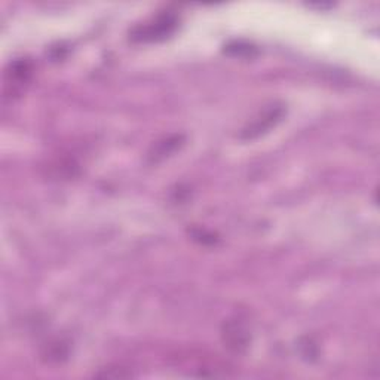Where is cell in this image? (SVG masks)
Masks as SVG:
<instances>
[{
    "instance_id": "3957f363",
    "label": "cell",
    "mask_w": 380,
    "mask_h": 380,
    "mask_svg": "<svg viewBox=\"0 0 380 380\" xmlns=\"http://www.w3.org/2000/svg\"><path fill=\"white\" fill-rule=\"evenodd\" d=\"M224 340L228 342V346L233 351H242L248 345V333L247 330L241 327L238 322H229L228 327L224 330Z\"/></svg>"
},
{
    "instance_id": "7a4b0ae2",
    "label": "cell",
    "mask_w": 380,
    "mask_h": 380,
    "mask_svg": "<svg viewBox=\"0 0 380 380\" xmlns=\"http://www.w3.org/2000/svg\"><path fill=\"white\" fill-rule=\"evenodd\" d=\"M284 115V108L283 107H274V108H269V110L261 116L259 117L257 121L252 122L248 128L244 130L242 135L241 137L244 140H252V139H256L259 137V135L261 134H265L268 130L272 128V126L281 119Z\"/></svg>"
},
{
    "instance_id": "277c9868",
    "label": "cell",
    "mask_w": 380,
    "mask_h": 380,
    "mask_svg": "<svg viewBox=\"0 0 380 380\" xmlns=\"http://www.w3.org/2000/svg\"><path fill=\"white\" fill-rule=\"evenodd\" d=\"M178 141H180V137H174V139H165L164 141H161V143L158 144V146H156L155 152L150 153V158L156 162V161H159V159H162V158L168 156L169 153L173 152V150L178 146V144H177Z\"/></svg>"
},
{
    "instance_id": "6da1fadb",
    "label": "cell",
    "mask_w": 380,
    "mask_h": 380,
    "mask_svg": "<svg viewBox=\"0 0 380 380\" xmlns=\"http://www.w3.org/2000/svg\"><path fill=\"white\" fill-rule=\"evenodd\" d=\"M177 20L173 15H161L155 21L139 25L131 33V39L135 42H156L165 39L174 32Z\"/></svg>"
}]
</instances>
